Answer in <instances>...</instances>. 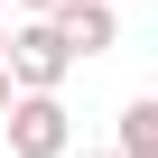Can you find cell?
I'll return each mask as SVG.
<instances>
[{
  "mask_svg": "<svg viewBox=\"0 0 158 158\" xmlns=\"http://www.w3.org/2000/svg\"><path fill=\"white\" fill-rule=\"evenodd\" d=\"M56 37L74 47V65H84V56H112L121 47V0H56Z\"/></svg>",
  "mask_w": 158,
  "mask_h": 158,
  "instance_id": "obj_3",
  "label": "cell"
},
{
  "mask_svg": "<svg viewBox=\"0 0 158 158\" xmlns=\"http://www.w3.org/2000/svg\"><path fill=\"white\" fill-rule=\"evenodd\" d=\"M93 158H121V149H93Z\"/></svg>",
  "mask_w": 158,
  "mask_h": 158,
  "instance_id": "obj_8",
  "label": "cell"
},
{
  "mask_svg": "<svg viewBox=\"0 0 158 158\" xmlns=\"http://www.w3.org/2000/svg\"><path fill=\"white\" fill-rule=\"evenodd\" d=\"M0 47H10V19H0Z\"/></svg>",
  "mask_w": 158,
  "mask_h": 158,
  "instance_id": "obj_7",
  "label": "cell"
},
{
  "mask_svg": "<svg viewBox=\"0 0 158 158\" xmlns=\"http://www.w3.org/2000/svg\"><path fill=\"white\" fill-rule=\"evenodd\" d=\"M10 158H65L74 149V112H65V93H10Z\"/></svg>",
  "mask_w": 158,
  "mask_h": 158,
  "instance_id": "obj_2",
  "label": "cell"
},
{
  "mask_svg": "<svg viewBox=\"0 0 158 158\" xmlns=\"http://www.w3.org/2000/svg\"><path fill=\"white\" fill-rule=\"evenodd\" d=\"M0 65H10V84H19V93H65L74 47L56 37V19H19V28H10V47H0Z\"/></svg>",
  "mask_w": 158,
  "mask_h": 158,
  "instance_id": "obj_1",
  "label": "cell"
},
{
  "mask_svg": "<svg viewBox=\"0 0 158 158\" xmlns=\"http://www.w3.org/2000/svg\"><path fill=\"white\" fill-rule=\"evenodd\" d=\"M121 158H158V93L121 102Z\"/></svg>",
  "mask_w": 158,
  "mask_h": 158,
  "instance_id": "obj_4",
  "label": "cell"
},
{
  "mask_svg": "<svg viewBox=\"0 0 158 158\" xmlns=\"http://www.w3.org/2000/svg\"><path fill=\"white\" fill-rule=\"evenodd\" d=\"M19 10H28V19H47V10H56V0H19Z\"/></svg>",
  "mask_w": 158,
  "mask_h": 158,
  "instance_id": "obj_6",
  "label": "cell"
},
{
  "mask_svg": "<svg viewBox=\"0 0 158 158\" xmlns=\"http://www.w3.org/2000/svg\"><path fill=\"white\" fill-rule=\"evenodd\" d=\"M0 10H10V0H0Z\"/></svg>",
  "mask_w": 158,
  "mask_h": 158,
  "instance_id": "obj_9",
  "label": "cell"
},
{
  "mask_svg": "<svg viewBox=\"0 0 158 158\" xmlns=\"http://www.w3.org/2000/svg\"><path fill=\"white\" fill-rule=\"evenodd\" d=\"M10 93H19V84H10V65H0V112H10Z\"/></svg>",
  "mask_w": 158,
  "mask_h": 158,
  "instance_id": "obj_5",
  "label": "cell"
}]
</instances>
